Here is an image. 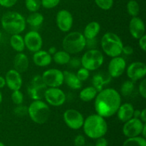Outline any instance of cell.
Segmentation results:
<instances>
[{"label": "cell", "instance_id": "cell-1", "mask_svg": "<svg viewBox=\"0 0 146 146\" xmlns=\"http://www.w3.org/2000/svg\"><path fill=\"white\" fill-rule=\"evenodd\" d=\"M121 104V96L112 88H104L97 94L94 108L97 114L104 118H110L115 114Z\"/></svg>", "mask_w": 146, "mask_h": 146}, {"label": "cell", "instance_id": "cell-2", "mask_svg": "<svg viewBox=\"0 0 146 146\" xmlns=\"http://www.w3.org/2000/svg\"><path fill=\"white\" fill-rule=\"evenodd\" d=\"M83 128L86 135L92 139L104 137L108 131V124L105 118L98 114H92L84 119Z\"/></svg>", "mask_w": 146, "mask_h": 146}, {"label": "cell", "instance_id": "cell-3", "mask_svg": "<svg viewBox=\"0 0 146 146\" xmlns=\"http://www.w3.org/2000/svg\"><path fill=\"white\" fill-rule=\"evenodd\" d=\"M3 29L8 34H20L25 30L27 22L22 14L17 11H7L1 18Z\"/></svg>", "mask_w": 146, "mask_h": 146}, {"label": "cell", "instance_id": "cell-4", "mask_svg": "<svg viewBox=\"0 0 146 146\" xmlns=\"http://www.w3.org/2000/svg\"><path fill=\"white\" fill-rule=\"evenodd\" d=\"M101 46L104 52L108 56H119L122 54L123 43L119 36L113 32H106L103 35Z\"/></svg>", "mask_w": 146, "mask_h": 146}, {"label": "cell", "instance_id": "cell-5", "mask_svg": "<svg viewBox=\"0 0 146 146\" xmlns=\"http://www.w3.org/2000/svg\"><path fill=\"white\" fill-rule=\"evenodd\" d=\"M51 114L49 106L42 100H34L28 107V115L35 123L44 124L48 120Z\"/></svg>", "mask_w": 146, "mask_h": 146}, {"label": "cell", "instance_id": "cell-6", "mask_svg": "<svg viewBox=\"0 0 146 146\" xmlns=\"http://www.w3.org/2000/svg\"><path fill=\"white\" fill-rule=\"evenodd\" d=\"M86 46V39L79 31L70 32L62 41V47L69 54H77L84 51Z\"/></svg>", "mask_w": 146, "mask_h": 146}, {"label": "cell", "instance_id": "cell-7", "mask_svg": "<svg viewBox=\"0 0 146 146\" xmlns=\"http://www.w3.org/2000/svg\"><path fill=\"white\" fill-rule=\"evenodd\" d=\"M104 56L101 51L95 48L88 50L81 58V66L89 71H96L103 65Z\"/></svg>", "mask_w": 146, "mask_h": 146}, {"label": "cell", "instance_id": "cell-8", "mask_svg": "<svg viewBox=\"0 0 146 146\" xmlns=\"http://www.w3.org/2000/svg\"><path fill=\"white\" fill-rule=\"evenodd\" d=\"M48 88H59L64 84V72L57 68H49L41 76Z\"/></svg>", "mask_w": 146, "mask_h": 146}, {"label": "cell", "instance_id": "cell-9", "mask_svg": "<svg viewBox=\"0 0 146 146\" xmlns=\"http://www.w3.org/2000/svg\"><path fill=\"white\" fill-rule=\"evenodd\" d=\"M47 88L41 76H36L29 84L28 94L31 99L41 100L44 98V92Z\"/></svg>", "mask_w": 146, "mask_h": 146}, {"label": "cell", "instance_id": "cell-10", "mask_svg": "<svg viewBox=\"0 0 146 146\" xmlns=\"http://www.w3.org/2000/svg\"><path fill=\"white\" fill-rule=\"evenodd\" d=\"M44 98L50 106L58 107L66 102V96L59 88H47L44 92Z\"/></svg>", "mask_w": 146, "mask_h": 146}, {"label": "cell", "instance_id": "cell-11", "mask_svg": "<svg viewBox=\"0 0 146 146\" xmlns=\"http://www.w3.org/2000/svg\"><path fill=\"white\" fill-rule=\"evenodd\" d=\"M63 118L66 125L72 130H78L82 128L84 118L82 113L76 109H68L64 113Z\"/></svg>", "mask_w": 146, "mask_h": 146}, {"label": "cell", "instance_id": "cell-12", "mask_svg": "<svg viewBox=\"0 0 146 146\" xmlns=\"http://www.w3.org/2000/svg\"><path fill=\"white\" fill-rule=\"evenodd\" d=\"M144 125L145 123H143L140 118L133 117L129 121L124 123L123 133L127 138L139 136L141 135Z\"/></svg>", "mask_w": 146, "mask_h": 146}, {"label": "cell", "instance_id": "cell-13", "mask_svg": "<svg viewBox=\"0 0 146 146\" xmlns=\"http://www.w3.org/2000/svg\"><path fill=\"white\" fill-rule=\"evenodd\" d=\"M25 47L31 52H36L41 49L43 39L39 33L36 31H30L24 37Z\"/></svg>", "mask_w": 146, "mask_h": 146}, {"label": "cell", "instance_id": "cell-14", "mask_svg": "<svg viewBox=\"0 0 146 146\" xmlns=\"http://www.w3.org/2000/svg\"><path fill=\"white\" fill-rule=\"evenodd\" d=\"M56 22L57 27L60 31L62 32H68L72 28L74 18L69 11L66 9H61L57 13Z\"/></svg>", "mask_w": 146, "mask_h": 146}, {"label": "cell", "instance_id": "cell-15", "mask_svg": "<svg viewBox=\"0 0 146 146\" xmlns=\"http://www.w3.org/2000/svg\"><path fill=\"white\" fill-rule=\"evenodd\" d=\"M126 74L130 80L137 81L142 80L146 75V65L143 62L135 61L126 67Z\"/></svg>", "mask_w": 146, "mask_h": 146}, {"label": "cell", "instance_id": "cell-16", "mask_svg": "<svg viewBox=\"0 0 146 146\" xmlns=\"http://www.w3.org/2000/svg\"><path fill=\"white\" fill-rule=\"evenodd\" d=\"M126 67V61L123 57H113L108 64V74L111 78H118L123 75Z\"/></svg>", "mask_w": 146, "mask_h": 146}, {"label": "cell", "instance_id": "cell-17", "mask_svg": "<svg viewBox=\"0 0 146 146\" xmlns=\"http://www.w3.org/2000/svg\"><path fill=\"white\" fill-rule=\"evenodd\" d=\"M6 86L11 91L20 90L22 86L23 81L20 73L15 69H11L7 71L5 77Z\"/></svg>", "mask_w": 146, "mask_h": 146}, {"label": "cell", "instance_id": "cell-18", "mask_svg": "<svg viewBox=\"0 0 146 146\" xmlns=\"http://www.w3.org/2000/svg\"><path fill=\"white\" fill-rule=\"evenodd\" d=\"M129 31L135 39H139L143 36L145 33V27L142 19L138 17H132L129 22Z\"/></svg>", "mask_w": 146, "mask_h": 146}, {"label": "cell", "instance_id": "cell-19", "mask_svg": "<svg viewBox=\"0 0 146 146\" xmlns=\"http://www.w3.org/2000/svg\"><path fill=\"white\" fill-rule=\"evenodd\" d=\"M33 62L38 67H46L49 66L52 62V56L48 51L39 50L34 53L32 57Z\"/></svg>", "mask_w": 146, "mask_h": 146}, {"label": "cell", "instance_id": "cell-20", "mask_svg": "<svg viewBox=\"0 0 146 146\" xmlns=\"http://www.w3.org/2000/svg\"><path fill=\"white\" fill-rule=\"evenodd\" d=\"M134 111H135V108L132 104L130 103H125L123 104H121L118 108L116 112L117 117L119 121L125 123L133 118Z\"/></svg>", "mask_w": 146, "mask_h": 146}, {"label": "cell", "instance_id": "cell-21", "mask_svg": "<svg viewBox=\"0 0 146 146\" xmlns=\"http://www.w3.org/2000/svg\"><path fill=\"white\" fill-rule=\"evenodd\" d=\"M13 65H14V69L20 74L26 72L29 66V60L28 56L23 52L18 53L14 56Z\"/></svg>", "mask_w": 146, "mask_h": 146}, {"label": "cell", "instance_id": "cell-22", "mask_svg": "<svg viewBox=\"0 0 146 146\" xmlns=\"http://www.w3.org/2000/svg\"><path fill=\"white\" fill-rule=\"evenodd\" d=\"M64 83L72 90L81 89L82 87V82L78 79L76 74L71 71H64Z\"/></svg>", "mask_w": 146, "mask_h": 146}, {"label": "cell", "instance_id": "cell-23", "mask_svg": "<svg viewBox=\"0 0 146 146\" xmlns=\"http://www.w3.org/2000/svg\"><path fill=\"white\" fill-rule=\"evenodd\" d=\"M101 31V25L97 21H91L86 26L84 30V36L86 40L94 39Z\"/></svg>", "mask_w": 146, "mask_h": 146}, {"label": "cell", "instance_id": "cell-24", "mask_svg": "<svg viewBox=\"0 0 146 146\" xmlns=\"http://www.w3.org/2000/svg\"><path fill=\"white\" fill-rule=\"evenodd\" d=\"M111 77L108 74L106 76V74H102V73H98L96 75L94 76L92 79L93 86L96 88V89L98 91H101L104 89V86L107 85L111 81Z\"/></svg>", "mask_w": 146, "mask_h": 146}, {"label": "cell", "instance_id": "cell-25", "mask_svg": "<svg viewBox=\"0 0 146 146\" xmlns=\"http://www.w3.org/2000/svg\"><path fill=\"white\" fill-rule=\"evenodd\" d=\"M10 45L11 48L17 52H23L25 49V44H24V37L21 36L20 34H13L11 36L9 39Z\"/></svg>", "mask_w": 146, "mask_h": 146}, {"label": "cell", "instance_id": "cell-26", "mask_svg": "<svg viewBox=\"0 0 146 146\" xmlns=\"http://www.w3.org/2000/svg\"><path fill=\"white\" fill-rule=\"evenodd\" d=\"M98 91L94 86H88L83 88L79 93V98L84 102H90L95 99Z\"/></svg>", "mask_w": 146, "mask_h": 146}, {"label": "cell", "instance_id": "cell-27", "mask_svg": "<svg viewBox=\"0 0 146 146\" xmlns=\"http://www.w3.org/2000/svg\"><path fill=\"white\" fill-rule=\"evenodd\" d=\"M44 21V16L42 15V14L38 12V11L31 12V14H30L26 19L27 24H28L30 27H34V28L39 27L43 24Z\"/></svg>", "mask_w": 146, "mask_h": 146}, {"label": "cell", "instance_id": "cell-28", "mask_svg": "<svg viewBox=\"0 0 146 146\" xmlns=\"http://www.w3.org/2000/svg\"><path fill=\"white\" fill-rule=\"evenodd\" d=\"M71 58V54L64 50L57 51L54 55H52V61H54L58 65L68 64Z\"/></svg>", "mask_w": 146, "mask_h": 146}, {"label": "cell", "instance_id": "cell-29", "mask_svg": "<svg viewBox=\"0 0 146 146\" xmlns=\"http://www.w3.org/2000/svg\"><path fill=\"white\" fill-rule=\"evenodd\" d=\"M135 86L134 84V81H131V80L124 81L121 87V94L125 97L130 96L135 91Z\"/></svg>", "mask_w": 146, "mask_h": 146}, {"label": "cell", "instance_id": "cell-30", "mask_svg": "<svg viewBox=\"0 0 146 146\" xmlns=\"http://www.w3.org/2000/svg\"><path fill=\"white\" fill-rule=\"evenodd\" d=\"M126 9L128 14L132 17H138L140 14V5L135 0H130L126 6Z\"/></svg>", "mask_w": 146, "mask_h": 146}, {"label": "cell", "instance_id": "cell-31", "mask_svg": "<svg viewBox=\"0 0 146 146\" xmlns=\"http://www.w3.org/2000/svg\"><path fill=\"white\" fill-rule=\"evenodd\" d=\"M123 146H146V141L144 138L139 136L128 138Z\"/></svg>", "mask_w": 146, "mask_h": 146}, {"label": "cell", "instance_id": "cell-32", "mask_svg": "<svg viewBox=\"0 0 146 146\" xmlns=\"http://www.w3.org/2000/svg\"><path fill=\"white\" fill-rule=\"evenodd\" d=\"M25 6L29 11L36 12L41 7V0H25Z\"/></svg>", "mask_w": 146, "mask_h": 146}, {"label": "cell", "instance_id": "cell-33", "mask_svg": "<svg viewBox=\"0 0 146 146\" xmlns=\"http://www.w3.org/2000/svg\"><path fill=\"white\" fill-rule=\"evenodd\" d=\"M11 98L13 104L17 106L20 105V104H22L23 101H24V94L19 90L13 91L11 96Z\"/></svg>", "mask_w": 146, "mask_h": 146}, {"label": "cell", "instance_id": "cell-34", "mask_svg": "<svg viewBox=\"0 0 146 146\" xmlns=\"http://www.w3.org/2000/svg\"><path fill=\"white\" fill-rule=\"evenodd\" d=\"M96 5L103 10H109L113 5V0H94Z\"/></svg>", "mask_w": 146, "mask_h": 146}, {"label": "cell", "instance_id": "cell-35", "mask_svg": "<svg viewBox=\"0 0 146 146\" xmlns=\"http://www.w3.org/2000/svg\"><path fill=\"white\" fill-rule=\"evenodd\" d=\"M77 77L78 78V79L83 82V81H86L90 76V71H88L86 68H84V67H81V68H78V71H77L76 74Z\"/></svg>", "mask_w": 146, "mask_h": 146}, {"label": "cell", "instance_id": "cell-36", "mask_svg": "<svg viewBox=\"0 0 146 146\" xmlns=\"http://www.w3.org/2000/svg\"><path fill=\"white\" fill-rule=\"evenodd\" d=\"M14 113L17 116L22 117L27 115H28V107L22 105V104L17 105V107H15V108L14 109Z\"/></svg>", "mask_w": 146, "mask_h": 146}, {"label": "cell", "instance_id": "cell-37", "mask_svg": "<svg viewBox=\"0 0 146 146\" xmlns=\"http://www.w3.org/2000/svg\"><path fill=\"white\" fill-rule=\"evenodd\" d=\"M61 0H41V4L44 8L50 9L57 7Z\"/></svg>", "mask_w": 146, "mask_h": 146}, {"label": "cell", "instance_id": "cell-38", "mask_svg": "<svg viewBox=\"0 0 146 146\" xmlns=\"http://www.w3.org/2000/svg\"><path fill=\"white\" fill-rule=\"evenodd\" d=\"M138 92L143 98H146V80L145 78H143L142 81L138 86Z\"/></svg>", "mask_w": 146, "mask_h": 146}, {"label": "cell", "instance_id": "cell-39", "mask_svg": "<svg viewBox=\"0 0 146 146\" xmlns=\"http://www.w3.org/2000/svg\"><path fill=\"white\" fill-rule=\"evenodd\" d=\"M68 65L71 68H79L80 66H81V58H71L70 59L69 62H68Z\"/></svg>", "mask_w": 146, "mask_h": 146}, {"label": "cell", "instance_id": "cell-40", "mask_svg": "<svg viewBox=\"0 0 146 146\" xmlns=\"http://www.w3.org/2000/svg\"><path fill=\"white\" fill-rule=\"evenodd\" d=\"M18 0H0V6L5 8H10L17 4Z\"/></svg>", "mask_w": 146, "mask_h": 146}, {"label": "cell", "instance_id": "cell-41", "mask_svg": "<svg viewBox=\"0 0 146 146\" xmlns=\"http://www.w3.org/2000/svg\"><path fill=\"white\" fill-rule=\"evenodd\" d=\"M86 143L85 138L82 135H78L74 139V145L75 146H84Z\"/></svg>", "mask_w": 146, "mask_h": 146}, {"label": "cell", "instance_id": "cell-42", "mask_svg": "<svg viewBox=\"0 0 146 146\" xmlns=\"http://www.w3.org/2000/svg\"><path fill=\"white\" fill-rule=\"evenodd\" d=\"M138 44H139V46L141 49L143 51H146V35L144 34L143 36H141V38L138 39Z\"/></svg>", "mask_w": 146, "mask_h": 146}, {"label": "cell", "instance_id": "cell-43", "mask_svg": "<svg viewBox=\"0 0 146 146\" xmlns=\"http://www.w3.org/2000/svg\"><path fill=\"white\" fill-rule=\"evenodd\" d=\"M134 52V50L131 46H123L122 49V54H124L126 56L132 55Z\"/></svg>", "mask_w": 146, "mask_h": 146}, {"label": "cell", "instance_id": "cell-44", "mask_svg": "<svg viewBox=\"0 0 146 146\" xmlns=\"http://www.w3.org/2000/svg\"><path fill=\"white\" fill-rule=\"evenodd\" d=\"M95 146H108V141L104 137L97 138Z\"/></svg>", "mask_w": 146, "mask_h": 146}, {"label": "cell", "instance_id": "cell-45", "mask_svg": "<svg viewBox=\"0 0 146 146\" xmlns=\"http://www.w3.org/2000/svg\"><path fill=\"white\" fill-rule=\"evenodd\" d=\"M139 118L141 121L144 123H146V109L144 108L142 111H141V113H140Z\"/></svg>", "mask_w": 146, "mask_h": 146}, {"label": "cell", "instance_id": "cell-46", "mask_svg": "<svg viewBox=\"0 0 146 146\" xmlns=\"http://www.w3.org/2000/svg\"><path fill=\"white\" fill-rule=\"evenodd\" d=\"M5 86H6L5 78H4L3 76H0V89L4 88Z\"/></svg>", "mask_w": 146, "mask_h": 146}, {"label": "cell", "instance_id": "cell-47", "mask_svg": "<svg viewBox=\"0 0 146 146\" xmlns=\"http://www.w3.org/2000/svg\"><path fill=\"white\" fill-rule=\"evenodd\" d=\"M56 51H57L56 48V47H54V46H51V47H50V48H48V54H51V56L54 55V54H55V53L56 52Z\"/></svg>", "mask_w": 146, "mask_h": 146}, {"label": "cell", "instance_id": "cell-48", "mask_svg": "<svg viewBox=\"0 0 146 146\" xmlns=\"http://www.w3.org/2000/svg\"><path fill=\"white\" fill-rule=\"evenodd\" d=\"M145 131H146V123H145V125H144L143 128L142 133H141V134L143 135V138H145V136H146Z\"/></svg>", "mask_w": 146, "mask_h": 146}, {"label": "cell", "instance_id": "cell-49", "mask_svg": "<svg viewBox=\"0 0 146 146\" xmlns=\"http://www.w3.org/2000/svg\"><path fill=\"white\" fill-rule=\"evenodd\" d=\"M2 99H3L2 94H1V91H0V104H1V102H2Z\"/></svg>", "mask_w": 146, "mask_h": 146}, {"label": "cell", "instance_id": "cell-50", "mask_svg": "<svg viewBox=\"0 0 146 146\" xmlns=\"http://www.w3.org/2000/svg\"><path fill=\"white\" fill-rule=\"evenodd\" d=\"M0 146H5V145H4V144L3 143L0 142Z\"/></svg>", "mask_w": 146, "mask_h": 146}, {"label": "cell", "instance_id": "cell-51", "mask_svg": "<svg viewBox=\"0 0 146 146\" xmlns=\"http://www.w3.org/2000/svg\"><path fill=\"white\" fill-rule=\"evenodd\" d=\"M1 32L0 31V39H1Z\"/></svg>", "mask_w": 146, "mask_h": 146}, {"label": "cell", "instance_id": "cell-52", "mask_svg": "<svg viewBox=\"0 0 146 146\" xmlns=\"http://www.w3.org/2000/svg\"><path fill=\"white\" fill-rule=\"evenodd\" d=\"M84 146H92V145H84Z\"/></svg>", "mask_w": 146, "mask_h": 146}]
</instances>
